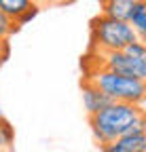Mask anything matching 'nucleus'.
Listing matches in <instances>:
<instances>
[{
	"label": "nucleus",
	"mask_w": 146,
	"mask_h": 152,
	"mask_svg": "<svg viewBox=\"0 0 146 152\" xmlns=\"http://www.w3.org/2000/svg\"><path fill=\"white\" fill-rule=\"evenodd\" d=\"M34 4H36L34 0H0V11H4L17 23V19H19L28 9H32Z\"/></svg>",
	"instance_id": "nucleus-9"
},
{
	"label": "nucleus",
	"mask_w": 146,
	"mask_h": 152,
	"mask_svg": "<svg viewBox=\"0 0 146 152\" xmlns=\"http://www.w3.org/2000/svg\"><path fill=\"white\" fill-rule=\"evenodd\" d=\"M142 42H144V47H146V38H144V40H142Z\"/></svg>",
	"instance_id": "nucleus-18"
},
{
	"label": "nucleus",
	"mask_w": 146,
	"mask_h": 152,
	"mask_svg": "<svg viewBox=\"0 0 146 152\" xmlns=\"http://www.w3.org/2000/svg\"><path fill=\"white\" fill-rule=\"evenodd\" d=\"M112 144L121 152H146V133H140V135H121Z\"/></svg>",
	"instance_id": "nucleus-8"
},
{
	"label": "nucleus",
	"mask_w": 146,
	"mask_h": 152,
	"mask_svg": "<svg viewBox=\"0 0 146 152\" xmlns=\"http://www.w3.org/2000/svg\"><path fill=\"white\" fill-rule=\"evenodd\" d=\"M13 140H15V131H13L11 123L7 118H0V148L11 150L13 148Z\"/></svg>",
	"instance_id": "nucleus-10"
},
{
	"label": "nucleus",
	"mask_w": 146,
	"mask_h": 152,
	"mask_svg": "<svg viewBox=\"0 0 146 152\" xmlns=\"http://www.w3.org/2000/svg\"><path fill=\"white\" fill-rule=\"evenodd\" d=\"M112 99L108 97V95L98 85H93V83L87 80V78L83 80V108L87 110L89 116H93L95 112H100L102 108H106Z\"/></svg>",
	"instance_id": "nucleus-5"
},
{
	"label": "nucleus",
	"mask_w": 146,
	"mask_h": 152,
	"mask_svg": "<svg viewBox=\"0 0 146 152\" xmlns=\"http://www.w3.org/2000/svg\"><path fill=\"white\" fill-rule=\"evenodd\" d=\"M38 11H40V7H38V4H34L32 9H28V11H26V13H23L19 19H17V26L21 28V26H26L28 21H32V19H34L36 15H38Z\"/></svg>",
	"instance_id": "nucleus-14"
},
{
	"label": "nucleus",
	"mask_w": 146,
	"mask_h": 152,
	"mask_svg": "<svg viewBox=\"0 0 146 152\" xmlns=\"http://www.w3.org/2000/svg\"><path fill=\"white\" fill-rule=\"evenodd\" d=\"M85 78L98 85L112 102H125L136 106L146 102V83L131 78V76H123L106 68H95V70H89Z\"/></svg>",
	"instance_id": "nucleus-3"
},
{
	"label": "nucleus",
	"mask_w": 146,
	"mask_h": 152,
	"mask_svg": "<svg viewBox=\"0 0 146 152\" xmlns=\"http://www.w3.org/2000/svg\"><path fill=\"white\" fill-rule=\"evenodd\" d=\"M7 57H9V42L0 38V64H2Z\"/></svg>",
	"instance_id": "nucleus-15"
},
{
	"label": "nucleus",
	"mask_w": 146,
	"mask_h": 152,
	"mask_svg": "<svg viewBox=\"0 0 146 152\" xmlns=\"http://www.w3.org/2000/svg\"><path fill=\"white\" fill-rule=\"evenodd\" d=\"M134 7L136 0H106L102 2V15L119 19V21H129Z\"/></svg>",
	"instance_id": "nucleus-6"
},
{
	"label": "nucleus",
	"mask_w": 146,
	"mask_h": 152,
	"mask_svg": "<svg viewBox=\"0 0 146 152\" xmlns=\"http://www.w3.org/2000/svg\"><path fill=\"white\" fill-rule=\"evenodd\" d=\"M0 118H2V112H0Z\"/></svg>",
	"instance_id": "nucleus-20"
},
{
	"label": "nucleus",
	"mask_w": 146,
	"mask_h": 152,
	"mask_svg": "<svg viewBox=\"0 0 146 152\" xmlns=\"http://www.w3.org/2000/svg\"><path fill=\"white\" fill-rule=\"evenodd\" d=\"M100 150H102V152H121V150H119V148H117L114 144H108V146H102Z\"/></svg>",
	"instance_id": "nucleus-16"
},
{
	"label": "nucleus",
	"mask_w": 146,
	"mask_h": 152,
	"mask_svg": "<svg viewBox=\"0 0 146 152\" xmlns=\"http://www.w3.org/2000/svg\"><path fill=\"white\" fill-rule=\"evenodd\" d=\"M140 133H146V110L140 114V116L127 127L125 131V135H140Z\"/></svg>",
	"instance_id": "nucleus-12"
},
{
	"label": "nucleus",
	"mask_w": 146,
	"mask_h": 152,
	"mask_svg": "<svg viewBox=\"0 0 146 152\" xmlns=\"http://www.w3.org/2000/svg\"><path fill=\"white\" fill-rule=\"evenodd\" d=\"M140 40L134 32L129 21H119V19L98 15L91 21V49L95 53H114L125 51L131 42Z\"/></svg>",
	"instance_id": "nucleus-2"
},
{
	"label": "nucleus",
	"mask_w": 146,
	"mask_h": 152,
	"mask_svg": "<svg viewBox=\"0 0 146 152\" xmlns=\"http://www.w3.org/2000/svg\"><path fill=\"white\" fill-rule=\"evenodd\" d=\"M100 2H106V0H100Z\"/></svg>",
	"instance_id": "nucleus-21"
},
{
	"label": "nucleus",
	"mask_w": 146,
	"mask_h": 152,
	"mask_svg": "<svg viewBox=\"0 0 146 152\" xmlns=\"http://www.w3.org/2000/svg\"><path fill=\"white\" fill-rule=\"evenodd\" d=\"M47 2H51V4H59V7H64V4H72L74 0H47Z\"/></svg>",
	"instance_id": "nucleus-17"
},
{
	"label": "nucleus",
	"mask_w": 146,
	"mask_h": 152,
	"mask_svg": "<svg viewBox=\"0 0 146 152\" xmlns=\"http://www.w3.org/2000/svg\"><path fill=\"white\" fill-rule=\"evenodd\" d=\"M100 55V68L112 70L117 74L123 76H131V78H138L142 83H146V55L144 57H131L125 51H114V53H98Z\"/></svg>",
	"instance_id": "nucleus-4"
},
{
	"label": "nucleus",
	"mask_w": 146,
	"mask_h": 152,
	"mask_svg": "<svg viewBox=\"0 0 146 152\" xmlns=\"http://www.w3.org/2000/svg\"><path fill=\"white\" fill-rule=\"evenodd\" d=\"M17 30H19V26H17L4 11H0V38H2V40H9V36L15 34Z\"/></svg>",
	"instance_id": "nucleus-11"
},
{
	"label": "nucleus",
	"mask_w": 146,
	"mask_h": 152,
	"mask_svg": "<svg viewBox=\"0 0 146 152\" xmlns=\"http://www.w3.org/2000/svg\"><path fill=\"white\" fill-rule=\"evenodd\" d=\"M129 23L134 28V32L138 34L140 40L146 38V0H136V7L131 11Z\"/></svg>",
	"instance_id": "nucleus-7"
},
{
	"label": "nucleus",
	"mask_w": 146,
	"mask_h": 152,
	"mask_svg": "<svg viewBox=\"0 0 146 152\" xmlns=\"http://www.w3.org/2000/svg\"><path fill=\"white\" fill-rule=\"evenodd\" d=\"M0 152H7V150H2V148H0Z\"/></svg>",
	"instance_id": "nucleus-19"
},
{
	"label": "nucleus",
	"mask_w": 146,
	"mask_h": 152,
	"mask_svg": "<svg viewBox=\"0 0 146 152\" xmlns=\"http://www.w3.org/2000/svg\"><path fill=\"white\" fill-rule=\"evenodd\" d=\"M144 110L136 104H125V102H110L106 108L89 116V125L93 131V137L98 146H108L117 142L121 135H125L127 127H129Z\"/></svg>",
	"instance_id": "nucleus-1"
},
{
	"label": "nucleus",
	"mask_w": 146,
	"mask_h": 152,
	"mask_svg": "<svg viewBox=\"0 0 146 152\" xmlns=\"http://www.w3.org/2000/svg\"><path fill=\"white\" fill-rule=\"evenodd\" d=\"M125 53L131 55V57H144V55H146V47H144L142 40H136V42H131L129 47L125 49Z\"/></svg>",
	"instance_id": "nucleus-13"
}]
</instances>
